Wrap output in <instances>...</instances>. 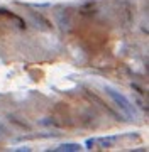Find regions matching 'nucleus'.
I'll return each mask as SVG.
<instances>
[{"label": "nucleus", "mask_w": 149, "mask_h": 152, "mask_svg": "<svg viewBox=\"0 0 149 152\" xmlns=\"http://www.w3.org/2000/svg\"><path fill=\"white\" fill-rule=\"evenodd\" d=\"M105 91L109 93V96H110L112 100H114V102L120 107L122 112H126L129 117H131V115H134V107L131 105V102H129V100H127L122 93H119L117 90H114V88H110V86H105Z\"/></svg>", "instance_id": "obj_1"}, {"label": "nucleus", "mask_w": 149, "mask_h": 152, "mask_svg": "<svg viewBox=\"0 0 149 152\" xmlns=\"http://www.w3.org/2000/svg\"><path fill=\"white\" fill-rule=\"evenodd\" d=\"M56 151L58 152H78V151H81V145L75 144V142H65V144L56 147Z\"/></svg>", "instance_id": "obj_2"}, {"label": "nucleus", "mask_w": 149, "mask_h": 152, "mask_svg": "<svg viewBox=\"0 0 149 152\" xmlns=\"http://www.w3.org/2000/svg\"><path fill=\"white\" fill-rule=\"evenodd\" d=\"M0 15H5L9 17V19H12V20L17 24V27L21 29H26V22H24V19H21L19 15H14V14H10L9 10H5V9H0Z\"/></svg>", "instance_id": "obj_3"}, {"label": "nucleus", "mask_w": 149, "mask_h": 152, "mask_svg": "<svg viewBox=\"0 0 149 152\" xmlns=\"http://www.w3.org/2000/svg\"><path fill=\"white\" fill-rule=\"evenodd\" d=\"M115 140H117L115 137H103V139H98V142L103 147H112V144H114Z\"/></svg>", "instance_id": "obj_4"}, {"label": "nucleus", "mask_w": 149, "mask_h": 152, "mask_svg": "<svg viewBox=\"0 0 149 152\" xmlns=\"http://www.w3.org/2000/svg\"><path fill=\"white\" fill-rule=\"evenodd\" d=\"M97 144V139H88V140L85 142V145H87V149H93V145Z\"/></svg>", "instance_id": "obj_5"}, {"label": "nucleus", "mask_w": 149, "mask_h": 152, "mask_svg": "<svg viewBox=\"0 0 149 152\" xmlns=\"http://www.w3.org/2000/svg\"><path fill=\"white\" fill-rule=\"evenodd\" d=\"M15 151H17V152H22V151L29 152V151H31V147H27V145H24V147H17Z\"/></svg>", "instance_id": "obj_6"}]
</instances>
